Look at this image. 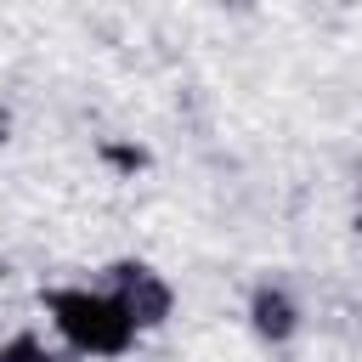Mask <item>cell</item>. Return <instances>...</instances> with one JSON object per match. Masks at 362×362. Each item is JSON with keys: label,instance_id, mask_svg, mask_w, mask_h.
<instances>
[{"label": "cell", "instance_id": "1", "mask_svg": "<svg viewBox=\"0 0 362 362\" xmlns=\"http://www.w3.org/2000/svg\"><path fill=\"white\" fill-rule=\"evenodd\" d=\"M45 311H51L57 334L90 356H124L136 339V322L119 311V300L96 294V288H45Z\"/></svg>", "mask_w": 362, "mask_h": 362}, {"label": "cell", "instance_id": "2", "mask_svg": "<svg viewBox=\"0 0 362 362\" xmlns=\"http://www.w3.org/2000/svg\"><path fill=\"white\" fill-rule=\"evenodd\" d=\"M107 294L119 300V311L141 328H158L170 311H175V288L164 283V272H153L147 260H113L107 266Z\"/></svg>", "mask_w": 362, "mask_h": 362}, {"label": "cell", "instance_id": "3", "mask_svg": "<svg viewBox=\"0 0 362 362\" xmlns=\"http://www.w3.org/2000/svg\"><path fill=\"white\" fill-rule=\"evenodd\" d=\"M249 328H255L266 345L294 339V328H300V305H294V294H288L283 283H260V288L249 294Z\"/></svg>", "mask_w": 362, "mask_h": 362}, {"label": "cell", "instance_id": "4", "mask_svg": "<svg viewBox=\"0 0 362 362\" xmlns=\"http://www.w3.org/2000/svg\"><path fill=\"white\" fill-rule=\"evenodd\" d=\"M0 362H57V356H51L34 334H11V339L0 345Z\"/></svg>", "mask_w": 362, "mask_h": 362}, {"label": "cell", "instance_id": "5", "mask_svg": "<svg viewBox=\"0 0 362 362\" xmlns=\"http://www.w3.org/2000/svg\"><path fill=\"white\" fill-rule=\"evenodd\" d=\"M356 232H362V209H356Z\"/></svg>", "mask_w": 362, "mask_h": 362}]
</instances>
